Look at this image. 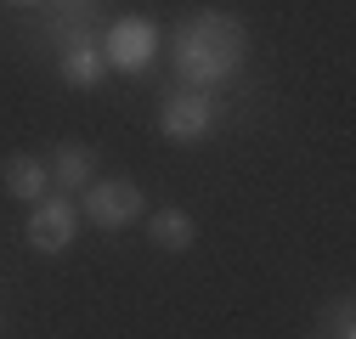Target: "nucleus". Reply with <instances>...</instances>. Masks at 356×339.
<instances>
[{"label": "nucleus", "mask_w": 356, "mask_h": 339, "mask_svg": "<svg viewBox=\"0 0 356 339\" xmlns=\"http://www.w3.org/2000/svg\"><path fill=\"white\" fill-rule=\"evenodd\" d=\"M170 57L175 74L193 91H215V85H232L249 63V28L238 12H220V6H198L193 17L175 23L170 34Z\"/></svg>", "instance_id": "f257e3e1"}, {"label": "nucleus", "mask_w": 356, "mask_h": 339, "mask_svg": "<svg viewBox=\"0 0 356 339\" xmlns=\"http://www.w3.org/2000/svg\"><path fill=\"white\" fill-rule=\"evenodd\" d=\"M147 215V198L130 176H97L79 192V221H91L97 232H124Z\"/></svg>", "instance_id": "f03ea898"}, {"label": "nucleus", "mask_w": 356, "mask_h": 339, "mask_svg": "<svg viewBox=\"0 0 356 339\" xmlns=\"http://www.w3.org/2000/svg\"><path fill=\"white\" fill-rule=\"evenodd\" d=\"M159 23L153 17H142V12H124V17H113L108 28H102V57H108V68H119V74H147L153 68V57H159Z\"/></svg>", "instance_id": "7ed1b4c3"}, {"label": "nucleus", "mask_w": 356, "mask_h": 339, "mask_svg": "<svg viewBox=\"0 0 356 339\" xmlns=\"http://www.w3.org/2000/svg\"><path fill=\"white\" fill-rule=\"evenodd\" d=\"M215 119H220L215 97H209V91H193V85H181V91H170L164 108H159V136L175 142V147H198V142L215 131Z\"/></svg>", "instance_id": "20e7f679"}, {"label": "nucleus", "mask_w": 356, "mask_h": 339, "mask_svg": "<svg viewBox=\"0 0 356 339\" xmlns=\"http://www.w3.org/2000/svg\"><path fill=\"white\" fill-rule=\"evenodd\" d=\"M29 249L34 254H63L74 238H79V204L68 192H46L29 204V226H23Z\"/></svg>", "instance_id": "39448f33"}, {"label": "nucleus", "mask_w": 356, "mask_h": 339, "mask_svg": "<svg viewBox=\"0 0 356 339\" xmlns=\"http://www.w3.org/2000/svg\"><path fill=\"white\" fill-rule=\"evenodd\" d=\"M46 170H51V187L85 192V187L97 181V147L91 142H57L51 158H46Z\"/></svg>", "instance_id": "423d86ee"}, {"label": "nucleus", "mask_w": 356, "mask_h": 339, "mask_svg": "<svg viewBox=\"0 0 356 339\" xmlns=\"http://www.w3.org/2000/svg\"><path fill=\"white\" fill-rule=\"evenodd\" d=\"M0 181H6L12 198L34 204V198L51 192V170H46V158H34V153H12L6 164H0Z\"/></svg>", "instance_id": "0eeeda50"}, {"label": "nucleus", "mask_w": 356, "mask_h": 339, "mask_svg": "<svg viewBox=\"0 0 356 339\" xmlns=\"http://www.w3.org/2000/svg\"><path fill=\"white\" fill-rule=\"evenodd\" d=\"M147 243L164 254H187L198 243V221L187 209H159V215H147Z\"/></svg>", "instance_id": "6e6552de"}, {"label": "nucleus", "mask_w": 356, "mask_h": 339, "mask_svg": "<svg viewBox=\"0 0 356 339\" xmlns=\"http://www.w3.org/2000/svg\"><path fill=\"white\" fill-rule=\"evenodd\" d=\"M57 74L74 91H97L108 79V57H102V46H74V51H57Z\"/></svg>", "instance_id": "1a4fd4ad"}, {"label": "nucleus", "mask_w": 356, "mask_h": 339, "mask_svg": "<svg viewBox=\"0 0 356 339\" xmlns=\"http://www.w3.org/2000/svg\"><path fill=\"white\" fill-rule=\"evenodd\" d=\"M51 46L57 51H74V46H97V12H79V17H63L51 12Z\"/></svg>", "instance_id": "9d476101"}, {"label": "nucleus", "mask_w": 356, "mask_h": 339, "mask_svg": "<svg viewBox=\"0 0 356 339\" xmlns=\"http://www.w3.org/2000/svg\"><path fill=\"white\" fill-rule=\"evenodd\" d=\"M317 339H356V317H350V300H334L328 322L317 328Z\"/></svg>", "instance_id": "9b49d317"}, {"label": "nucleus", "mask_w": 356, "mask_h": 339, "mask_svg": "<svg viewBox=\"0 0 356 339\" xmlns=\"http://www.w3.org/2000/svg\"><path fill=\"white\" fill-rule=\"evenodd\" d=\"M46 6L63 17H79V12H102V0H46Z\"/></svg>", "instance_id": "f8f14e48"}, {"label": "nucleus", "mask_w": 356, "mask_h": 339, "mask_svg": "<svg viewBox=\"0 0 356 339\" xmlns=\"http://www.w3.org/2000/svg\"><path fill=\"white\" fill-rule=\"evenodd\" d=\"M6 6H46V0H6Z\"/></svg>", "instance_id": "ddd939ff"}, {"label": "nucleus", "mask_w": 356, "mask_h": 339, "mask_svg": "<svg viewBox=\"0 0 356 339\" xmlns=\"http://www.w3.org/2000/svg\"><path fill=\"white\" fill-rule=\"evenodd\" d=\"M0 333H6V322H0Z\"/></svg>", "instance_id": "4468645a"}]
</instances>
